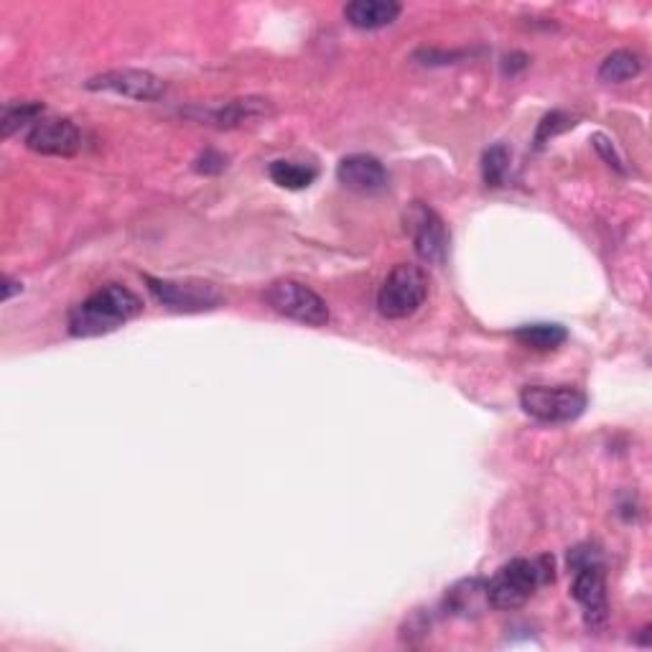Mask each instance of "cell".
Wrapping results in <instances>:
<instances>
[{"label": "cell", "instance_id": "cell-1", "mask_svg": "<svg viewBox=\"0 0 652 652\" xmlns=\"http://www.w3.org/2000/svg\"><path fill=\"white\" fill-rule=\"evenodd\" d=\"M140 311H144V301L130 288L110 283L69 311V334L80 340L110 334L136 319Z\"/></svg>", "mask_w": 652, "mask_h": 652}, {"label": "cell", "instance_id": "cell-2", "mask_svg": "<svg viewBox=\"0 0 652 652\" xmlns=\"http://www.w3.org/2000/svg\"><path fill=\"white\" fill-rule=\"evenodd\" d=\"M548 581H553V559H513L487 581V599L494 609H517L528 604L536 592Z\"/></svg>", "mask_w": 652, "mask_h": 652}, {"label": "cell", "instance_id": "cell-3", "mask_svg": "<svg viewBox=\"0 0 652 652\" xmlns=\"http://www.w3.org/2000/svg\"><path fill=\"white\" fill-rule=\"evenodd\" d=\"M428 298V276L419 265L400 263L390 271L377 290V311L385 319H408L426 304Z\"/></svg>", "mask_w": 652, "mask_h": 652}, {"label": "cell", "instance_id": "cell-4", "mask_svg": "<svg viewBox=\"0 0 652 652\" xmlns=\"http://www.w3.org/2000/svg\"><path fill=\"white\" fill-rule=\"evenodd\" d=\"M521 408L538 423H571L586 411V396L571 385H528Z\"/></svg>", "mask_w": 652, "mask_h": 652}, {"label": "cell", "instance_id": "cell-5", "mask_svg": "<svg viewBox=\"0 0 652 652\" xmlns=\"http://www.w3.org/2000/svg\"><path fill=\"white\" fill-rule=\"evenodd\" d=\"M265 304L276 313H281V317L298 321V324L306 327H327L329 319H332L329 317L327 301L317 290H311L309 286H304V283L290 278L271 283L268 290H265Z\"/></svg>", "mask_w": 652, "mask_h": 652}, {"label": "cell", "instance_id": "cell-6", "mask_svg": "<svg viewBox=\"0 0 652 652\" xmlns=\"http://www.w3.org/2000/svg\"><path fill=\"white\" fill-rule=\"evenodd\" d=\"M405 232L411 235L415 253L431 265H444L449 258V230L428 204L413 202L403 215Z\"/></svg>", "mask_w": 652, "mask_h": 652}, {"label": "cell", "instance_id": "cell-7", "mask_svg": "<svg viewBox=\"0 0 652 652\" xmlns=\"http://www.w3.org/2000/svg\"><path fill=\"white\" fill-rule=\"evenodd\" d=\"M146 283L156 301L179 313L211 311L225 301L222 290L207 281H161L146 276Z\"/></svg>", "mask_w": 652, "mask_h": 652}, {"label": "cell", "instance_id": "cell-8", "mask_svg": "<svg viewBox=\"0 0 652 652\" xmlns=\"http://www.w3.org/2000/svg\"><path fill=\"white\" fill-rule=\"evenodd\" d=\"M84 88L92 92H113L121 94V98L140 100V102H153L161 100L167 94V84L159 77L151 72H144V69H113V72H102L98 77L88 80Z\"/></svg>", "mask_w": 652, "mask_h": 652}, {"label": "cell", "instance_id": "cell-9", "mask_svg": "<svg viewBox=\"0 0 652 652\" xmlns=\"http://www.w3.org/2000/svg\"><path fill=\"white\" fill-rule=\"evenodd\" d=\"M26 146L34 153L69 159V156L80 153L82 133L72 121H67V117H46V121L42 117V121L28 130Z\"/></svg>", "mask_w": 652, "mask_h": 652}, {"label": "cell", "instance_id": "cell-10", "mask_svg": "<svg viewBox=\"0 0 652 652\" xmlns=\"http://www.w3.org/2000/svg\"><path fill=\"white\" fill-rule=\"evenodd\" d=\"M571 594L573 599L584 607L586 625L592 627V630L607 622L609 604H607V576H604V561L581 565V569L573 571Z\"/></svg>", "mask_w": 652, "mask_h": 652}, {"label": "cell", "instance_id": "cell-11", "mask_svg": "<svg viewBox=\"0 0 652 652\" xmlns=\"http://www.w3.org/2000/svg\"><path fill=\"white\" fill-rule=\"evenodd\" d=\"M336 179L347 188H352V192L359 194H380L388 188L390 182L382 163L377 161L375 156L367 153H355L342 159L340 167H336Z\"/></svg>", "mask_w": 652, "mask_h": 652}, {"label": "cell", "instance_id": "cell-12", "mask_svg": "<svg viewBox=\"0 0 652 652\" xmlns=\"http://www.w3.org/2000/svg\"><path fill=\"white\" fill-rule=\"evenodd\" d=\"M273 115V105L271 100L265 98H240V100H230L225 105L211 107L204 113L202 117L217 128H240V125L263 121V117Z\"/></svg>", "mask_w": 652, "mask_h": 652}, {"label": "cell", "instance_id": "cell-13", "mask_svg": "<svg viewBox=\"0 0 652 652\" xmlns=\"http://www.w3.org/2000/svg\"><path fill=\"white\" fill-rule=\"evenodd\" d=\"M400 3L396 0H352L344 5V19L359 31H377L396 23Z\"/></svg>", "mask_w": 652, "mask_h": 652}, {"label": "cell", "instance_id": "cell-14", "mask_svg": "<svg viewBox=\"0 0 652 652\" xmlns=\"http://www.w3.org/2000/svg\"><path fill=\"white\" fill-rule=\"evenodd\" d=\"M446 609L457 617H474L479 611L490 607L487 599V581L482 579H467L459 581L457 586H451L446 592Z\"/></svg>", "mask_w": 652, "mask_h": 652}, {"label": "cell", "instance_id": "cell-15", "mask_svg": "<svg viewBox=\"0 0 652 652\" xmlns=\"http://www.w3.org/2000/svg\"><path fill=\"white\" fill-rule=\"evenodd\" d=\"M640 72H642L640 54H634L630 49H619V52H611L609 57L602 61L599 80L607 84H622L634 80Z\"/></svg>", "mask_w": 652, "mask_h": 652}, {"label": "cell", "instance_id": "cell-16", "mask_svg": "<svg viewBox=\"0 0 652 652\" xmlns=\"http://www.w3.org/2000/svg\"><path fill=\"white\" fill-rule=\"evenodd\" d=\"M515 340L523 342L525 347L548 352L559 350L569 340V332L561 324H525L515 329Z\"/></svg>", "mask_w": 652, "mask_h": 652}, {"label": "cell", "instance_id": "cell-17", "mask_svg": "<svg viewBox=\"0 0 652 652\" xmlns=\"http://www.w3.org/2000/svg\"><path fill=\"white\" fill-rule=\"evenodd\" d=\"M44 117V105L42 102H8L3 107V117H0V130H3V138H11L15 130L26 128V125H34Z\"/></svg>", "mask_w": 652, "mask_h": 652}, {"label": "cell", "instance_id": "cell-18", "mask_svg": "<svg viewBox=\"0 0 652 652\" xmlns=\"http://www.w3.org/2000/svg\"><path fill=\"white\" fill-rule=\"evenodd\" d=\"M268 174L281 188L298 192V188H306L317 182L319 171L313 167H304V163H294V161H273L268 167Z\"/></svg>", "mask_w": 652, "mask_h": 652}, {"label": "cell", "instance_id": "cell-19", "mask_svg": "<svg viewBox=\"0 0 652 652\" xmlns=\"http://www.w3.org/2000/svg\"><path fill=\"white\" fill-rule=\"evenodd\" d=\"M510 167V153L505 146L487 148L482 156V176L487 186H502Z\"/></svg>", "mask_w": 652, "mask_h": 652}, {"label": "cell", "instance_id": "cell-20", "mask_svg": "<svg viewBox=\"0 0 652 652\" xmlns=\"http://www.w3.org/2000/svg\"><path fill=\"white\" fill-rule=\"evenodd\" d=\"M576 125V121L569 113H561V110H556V113L546 115L544 121H540L538 125V133H536V146H546L548 140L559 136V133H565L569 128H573Z\"/></svg>", "mask_w": 652, "mask_h": 652}, {"label": "cell", "instance_id": "cell-21", "mask_svg": "<svg viewBox=\"0 0 652 652\" xmlns=\"http://www.w3.org/2000/svg\"><path fill=\"white\" fill-rule=\"evenodd\" d=\"M227 169V159L219 151H204L199 153V159L194 161V171L196 174H204V176H217L222 174V171Z\"/></svg>", "mask_w": 652, "mask_h": 652}, {"label": "cell", "instance_id": "cell-22", "mask_svg": "<svg viewBox=\"0 0 652 652\" xmlns=\"http://www.w3.org/2000/svg\"><path fill=\"white\" fill-rule=\"evenodd\" d=\"M594 148L596 151H599V156L604 161L609 163L611 169H617L619 174H627V169H625V161H622V156L617 153V148H615V144H611V140L607 138V136H602V133H596L594 136Z\"/></svg>", "mask_w": 652, "mask_h": 652}, {"label": "cell", "instance_id": "cell-23", "mask_svg": "<svg viewBox=\"0 0 652 652\" xmlns=\"http://www.w3.org/2000/svg\"><path fill=\"white\" fill-rule=\"evenodd\" d=\"M21 290H23V286L19 281H13L11 276L3 278V301H11L13 294H21Z\"/></svg>", "mask_w": 652, "mask_h": 652}]
</instances>
